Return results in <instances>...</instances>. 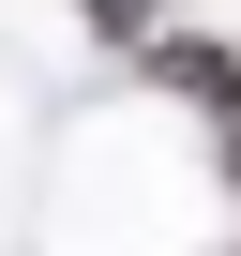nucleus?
I'll use <instances>...</instances> for the list:
<instances>
[{"instance_id":"1","label":"nucleus","mask_w":241,"mask_h":256,"mask_svg":"<svg viewBox=\"0 0 241 256\" xmlns=\"http://www.w3.org/2000/svg\"><path fill=\"white\" fill-rule=\"evenodd\" d=\"M151 76H166L181 106H211V120H241V60H226V46H196V30H166V46H151Z\"/></svg>"},{"instance_id":"2","label":"nucleus","mask_w":241,"mask_h":256,"mask_svg":"<svg viewBox=\"0 0 241 256\" xmlns=\"http://www.w3.org/2000/svg\"><path fill=\"white\" fill-rule=\"evenodd\" d=\"M76 16H90L106 46H151V0H76Z\"/></svg>"},{"instance_id":"3","label":"nucleus","mask_w":241,"mask_h":256,"mask_svg":"<svg viewBox=\"0 0 241 256\" xmlns=\"http://www.w3.org/2000/svg\"><path fill=\"white\" fill-rule=\"evenodd\" d=\"M226 196H241V120H226Z\"/></svg>"}]
</instances>
